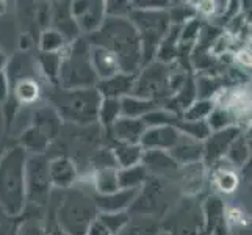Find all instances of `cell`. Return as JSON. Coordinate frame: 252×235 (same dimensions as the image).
<instances>
[{"mask_svg": "<svg viewBox=\"0 0 252 235\" xmlns=\"http://www.w3.org/2000/svg\"><path fill=\"white\" fill-rule=\"evenodd\" d=\"M93 185L95 195H110L119 190L118 185V168L116 167H99L94 172Z\"/></svg>", "mask_w": 252, "mask_h": 235, "instance_id": "cell-27", "label": "cell"}, {"mask_svg": "<svg viewBox=\"0 0 252 235\" xmlns=\"http://www.w3.org/2000/svg\"><path fill=\"white\" fill-rule=\"evenodd\" d=\"M213 184L218 188L222 195H232L235 193L238 185H240V177L237 171L232 168H220L213 172Z\"/></svg>", "mask_w": 252, "mask_h": 235, "instance_id": "cell-31", "label": "cell"}, {"mask_svg": "<svg viewBox=\"0 0 252 235\" xmlns=\"http://www.w3.org/2000/svg\"><path fill=\"white\" fill-rule=\"evenodd\" d=\"M235 62L243 67H251V50L240 49L235 54Z\"/></svg>", "mask_w": 252, "mask_h": 235, "instance_id": "cell-46", "label": "cell"}, {"mask_svg": "<svg viewBox=\"0 0 252 235\" xmlns=\"http://www.w3.org/2000/svg\"><path fill=\"white\" fill-rule=\"evenodd\" d=\"M205 123L208 129H210V132H216V130H222L232 126H238L237 118L233 116V113L220 105H215V108L212 110L210 116L207 118Z\"/></svg>", "mask_w": 252, "mask_h": 235, "instance_id": "cell-34", "label": "cell"}, {"mask_svg": "<svg viewBox=\"0 0 252 235\" xmlns=\"http://www.w3.org/2000/svg\"><path fill=\"white\" fill-rule=\"evenodd\" d=\"M249 157H251V147L248 144L246 136L241 134L237 140L230 144L229 151H227V154H225L224 159H227L232 167L241 168L249 162Z\"/></svg>", "mask_w": 252, "mask_h": 235, "instance_id": "cell-32", "label": "cell"}, {"mask_svg": "<svg viewBox=\"0 0 252 235\" xmlns=\"http://www.w3.org/2000/svg\"><path fill=\"white\" fill-rule=\"evenodd\" d=\"M91 44L86 38L79 36L62 52V65L58 74V88L62 90H86L95 88L97 77L90 60Z\"/></svg>", "mask_w": 252, "mask_h": 235, "instance_id": "cell-3", "label": "cell"}, {"mask_svg": "<svg viewBox=\"0 0 252 235\" xmlns=\"http://www.w3.org/2000/svg\"><path fill=\"white\" fill-rule=\"evenodd\" d=\"M30 126L39 130V132L44 136H47L50 141H54L58 136L60 130H62L63 119L58 115V111L49 103V105H41L34 110Z\"/></svg>", "mask_w": 252, "mask_h": 235, "instance_id": "cell-21", "label": "cell"}, {"mask_svg": "<svg viewBox=\"0 0 252 235\" xmlns=\"http://www.w3.org/2000/svg\"><path fill=\"white\" fill-rule=\"evenodd\" d=\"M16 235H52V234L39 221H36L34 218H27L17 228Z\"/></svg>", "mask_w": 252, "mask_h": 235, "instance_id": "cell-42", "label": "cell"}, {"mask_svg": "<svg viewBox=\"0 0 252 235\" xmlns=\"http://www.w3.org/2000/svg\"><path fill=\"white\" fill-rule=\"evenodd\" d=\"M6 13V2L0 0V16H3Z\"/></svg>", "mask_w": 252, "mask_h": 235, "instance_id": "cell-49", "label": "cell"}, {"mask_svg": "<svg viewBox=\"0 0 252 235\" xmlns=\"http://www.w3.org/2000/svg\"><path fill=\"white\" fill-rule=\"evenodd\" d=\"M147 177H149V172L141 163L130 168L118 169L119 190H141Z\"/></svg>", "mask_w": 252, "mask_h": 235, "instance_id": "cell-29", "label": "cell"}, {"mask_svg": "<svg viewBox=\"0 0 252 235\" xmlns=\"http://www.w3.org/2000/svg\"><path fill=\"white\" fill-rule=\"evenodd\" d=\"M179 132L185 136L193 138L197 141H204L205 138L210 135V129H208L205 121H179L177 126Z\"/></svg>", "mask_w": 252, "mask_h": 235, "instance_id": "cell-38", "label": "cell"}, {"mask_svg": "<svg viewBox=\"0 0 252 235\" xmlns=\"http://www.w3.org/2000/svg\"><path fill=\"white\" fill-rule=\"evenodd\" d=\"M49 94L50 105L58 111L62 119L80 126H90L97 121L102 96L95 88L62 90L55 86Z\"/></svg>", "mask_w": 252, "mask_h": 235, "instance_id": "cell-4", "label": "cell"}, {"mask_svg": "<svg viewBox=\"0 0 252 235\" xmlns=\"http://www.w3.org/2000/svg\"><path fill=\"white\" fill-rule=\"evenodd\" d=\"M169 155L179 167L202 162V155H204L202 141H197L189 136L182 135L180 141L169 151Z\"/></svg>", "mask_w": 252, "mask_h": 235, "instance_id": "cell-23", "label": "cell"}, {"mask_svg": "<svg viewBox=\"0 0 252 235\" xmlns=\"http://www.w3.org/2000/svg\"><path fill=\"white\" fill-rule=\"evenodd\" d=\"M128 19L132 21L138 32L141 42V67L152 63L155 54L163 38L166 36L171 29V19L168 10L158 11H143L133 10Z\"/></svg>", "mask_w": 252, "mask_h": 235, "instance_id": "cell-6", "label": "cell"}, {"mask_svg": "<svg viewBox=\"0 0 252 235\" xmlns=\"http://www.w3.org/2000/svg\"><path fill=\"white\" fill-rule=\"evenodd\" d=\"M166 179L149 176L141 187L138 198L132 207L128 208V213H136L140 216H161L169 208L171 204V193L168 190Z\"/></svg>", "mask_w": 252, "mask_h": 235, "instance_id": "cell-8", "label": "cell"}, {"mask_svg": "<svg viewBox=\"0 0 252 235\" xmlns=\"http://www.w3.org/2000/svg\"><path fill=\"white\" fill-rule=\"evenodd\" d=\"M241 127L240 126H232L222 130H216V132H210L205 140L202 141L204 147V155H202V163L205 165H216L221 162L225 154H227L230 144L237 140L241 135Z\"/></svg>", "mask_w": 252, "mask_h": 235, "instance_id": "cell-11", "label": "cell"}, {"mask_svg": "<svg viewBox=\"0 0 252 235\" xmlns=\"http://www.w3.org/2000/svg\"><path fill=\"white\" fill-rule=\"evenodd\" d=\"M97 218L103 223V226L113 234L119 235V232L123 231L130 221V213L123 212V213H99Z\"/></svg>", "mask_w": 252, "mask_h": 235, "instance_id": "cell-40", "label": "cell"}, {"mask_svg": "<svg viewBox=\"0 0 252 235\" xmlns=\"http://www.w3.org/2000/svg\"><path fill=\"white\" fill-rule=\"evenodd\" d=\"M52 182L49 176V159L46 155H29L25 163V195L27 202L46 205L49 202Z\"/></svg>", "mask_w": 252, "mask_h": 235, "instance_id": "cell-9", "label": "cell"}, {"mask_svg": "<svg viewBox=\"0 0 252 235\" xmlns=\"http://www.w3.org/2000/svg\"><path fill=\"white\" fill-rule=\"evenodd\" d=\"M119 102H121V116L133 118V119H141L147 113L161 108V103L157 101L136 98V96H132V94L126 96V98H123Z\"/></svg>", "mask_w": 252, "mask_h": 235, "instance_id": "cell-24", "label": "cell"}, {"mask_svg": "<svg viewBox=\"0 0 252 235\" xmlns=\"http://www.w3.org/2000/svg\"><path fill=\"white\" fill-rule=\"evenodd\" d=\"M132 3L133 10H143V11H158V10H168L171 2H163V0H135Z\"/></svg>", "mask_w": 252, "mask_h": 235, "instance_id": "cell-43", "label": "cell"}, {"mask_svg": "<svg viewBox=\"0 0 252 235\" xmlns=\"http://www.w3.org/2000/svg\"><path fill=\"white\" fill-rule=\"evenodd\" d=\"M111 155L116 163L118 169L130 168L140 165L143 159V147L140 144H127V143H115L111 146Z\"/></svg>", "mask_w": 252, "mask_h": 235, "instance_id": "cell-25", "label": "cell"}, {"mask_svg": "<svg viewBox=\"0 0 252 235\" xmlns=\"http://www.w3.org/2000/svg\"><path fill=\"white\" fill-rule=\"evenodd\" d=\"M11 96V80L6 71L0 72V103H5Z\"/></svg>", "mask_w": 252, "mask_h": 235, "instance_id": "cell-45", "label": "cell"}, {"mask_svg": "<svg viewBox=\"0 0 252 235\" xmlns=\"http://www.w3.org/2000/svg\"><path fill=\"white\" fill-rule=\"evenodd\" d=\"M141 165L147 169L149 176L168 179V177H176L179 165L172 160L169 152L164 151H144Z\"/></svg>", "mask_w": 252, "mask_h": 235, "instance_id": "cell-18", "label": "cell"}, {"mask_svg": "<svg viewBox=\"0 0 252 235\" xmlns=\"http://www.w3.org/2000/svg\"><path fill=\"white\" fill-rule=\"evenodd\" d=\"M205 174H207V167L202 162H197V163L179 167L176 177L180 185V190L187 196H196L199 195V191L202 190L205 184Z\"/></svg>", "mask_w": 252, "mask_h": 235, "instance_id": "cell-19", "label": "cell"}, {"mask_svg": "<svg viewBox=\"0 0 252 235\" xmlns=\"http://www.w3.org/2000/svg\"><path fill=\"white\" fill-rule=\"evenodd\" d=\"M32 44H33V39H32L30 34L29 33H22L21 38H19V49L25 52V50H29L32 47Z\"/></svg>", "mask_w": 252, "mask_h": 235, "instance_id": "cell-47", "label": "cell"}, {"mask_svg": "<svg viewBox=\"0 0 252 235\" xmlns=\"http://www.w3.org/2000/svg\"><path fill=\"white\" fill-rule=\"evenodd\" d=\"M50 29L62 34L67 44L80 36L82 33L71 14V2L50 3Z\"/></svg>", "mask_w": 252, "mask_h": 235, "instance_id": "cell-14", "label": "cell"}, {"mask_svg": "<svg viewBox=\"0 0 252 235\" xmlns=\"http://www.w3.org/2000/svg\"><path fill=\"white\" fill-rule=\"evenodd\" d=\"M132 11H133V8L130 2H123V0L105 2V16L107 17H128Z\"/></svg>", "mask_w": 252, "mask_h": 235, "instance_id": "cell-41", "label": "cell"}, {"mask_svg": "<svg viewBox=\"0 0 252 235\" xmlns=\"http://www.w3.org/2000/svg\"><path fill=\"white\" fill-rule=\"evenodd\" d=\"M50 143L52 141L47 136H44L39 130H36L32 126L29 129H25L19 138V146L25 152L32 155H44V152L49 149Z\"/></svg>", "mask_w": 252, "mask_h": 235, "instance_id": "cell-28", "label": "cell"}, {"mask_svg": "<svg viewBox=\"0 0 252 235\" xmlns=\"http://www.w3.org/2000/svg\"><path fill=\"white\" fill-rule=\"evenodd\" d=\"M99 215L93 196L69 188L57 210V228L64 235H86L90 224Z\"/></svg>", "mask_w": 252, "mask_h": 235, "instance_id": "cell-5", "label": "cell"}, {"mask_svg": "<svg viewBox=\"0 0 252 235\" xmlns=\"http://www.w3.org/2000/svg\"><path fill=\"white\" fill-rule=\"evenodd\" d=\"M171 65H163L158 62H152L141 67V72L136 74V80L133 86L132 96L143 99H152L161 103V101H168L171 93Z\"/></svg>", "mask_w": 252, "mask_h": 235, "instance_id": "cell-7", "label": "cell"}, {"mask_svg": "<svg viewBox=\"0 0 252 235\" xmlns=\"http://www.w3.org/2000/svg\"><path fill=\"white\" fill-rule=\"evenodd\" d=\"M201 235H202V234H201Z\"/></svg>", "mask_w": 252, "mask_h": 235, "instance_id": "cell-52", "label": "cell"}, {"mask_svg": "<svg viewBox=\"0 0 252 235\" xmlns=\"http://www.w3.org/2000/svg\"><path fill=\"white\" fill-rule=\"evenodd\" d=\"M119 118H121V102L118 99L102 98L100 105H99V115H97L99 123L107 130H110V127L115 124Z\"/></svg>", "mask_w": 252, "mask_h": 235, "instance_id": "cell-36", "label": "cell"}, {"mask_svg": "<svg viewBox=\"0 0 252 235\" xmlns=\"http://www.w3.org/2000/svg\"><path fill=\"white\" fill-rule=\"evenodd\" d=\"M227 205L220 196H208L202 204V235H229Z\"/></svg>", "mask_w": 252, "mask_h": 235, "instance_id": "cell-12", "label": "cell"}, {"mask_svg": "<svg viewBox=\"0 0 252 235\" xmlns=\"http://www.w3.org/2000/svg\"><path fill=\"white\" fill-rule=\"evenodd\" d=\"M157 235H172L168 229H160L158 232H157Z\"/></svg>", "mask_w": 252, "mask_h": 235, "instance_id": "cell-50", "label": "cell"}, {"mask_svg": "<svg viewBox=\"0 0 252 235\" xmlns=\"http://www.w3.org/2000/svg\"><path fill=\"white\" fill-rule=\"evenodd\" d=\"M215 108L213 99H196L180 115L182 121H207L212 110Z\"/></svg>", "mask_w": 252, "mask_h": 235, "instance_id": "cell-35", "label": "cell"}, {"mask_svg": "<svg viewBox=\"0 0 252 235\" xmlns=\"http://www.w3.org/2000/svg\"><path fill=\"white\" fill-rule=\"evenodd\" d=\"M182 138V134L174 126H160V127H147L143 134L140 146L143 151H164L169 152Z\"/></svg>", "mask_w": 252, "mask_h": 235, "instance_id": "cell-13", "label": "cell"}, {"mask_svg": "<svg viewBox=\"0 0 252 235\" xmlns=\"http://www.w3.org/2000/svg\"><path fill=\"white\" fill-rule=\"evenodd\" d=\"M225 215H227V223L230 224H248L245 212L238 207H230L225 208Z\"/></svg>", "mask_w": 252, "mask_h": 235, "instance_id": "cell-44", "label": "cell"}, {"mask_svg": "<svg viewBox=\"0 0 252 235\" xmlns=\"http://www.w3.org/2000/svg\"><path fill=\"white\" fill-rule=\"evenodd\" d=\"M67 46L66 39L54 29H46L41 32L39 36V52L44 54H60Z\"/></svg>", "mask_w": 252, "mask_h": 235, "instance_id": "cell-33", "label": "cell"}, {"mask_svg": "<svg viewBox=\"0 0 252 235\" xmlns=\"http://www.w3.org/2000/svg\"><path fill=\"white\" fill-rule=\"evenodd\" d=\"M29 154L19 144L6 149L0 155V208L17 218L27 207L25 195V163Z\"/></svg>", "mask_w": 252, "mask_h": 235, "instance_id": "cell-2", "label": "cell"}, {"mask_svg": "<svg viewBox=\"0 0 252 235\" xmlns=\"http://www.w3.org/2000/svg\"><path fill=\"white\" fill-rule=\"evenodd\" d=\"M91 46H100L118 58L121 72L136 74L141 67V42L128 17H107L102 27L86 36Z\"/></svg>", "mask_w": 252, "mask_h": 235, "instance_id": "cell-1", "label": "cell"}, {"mask_svg": "<svg viewBox=\"0 0 252 235\" xmlns=\"http://www.w3.org/2000/svg\"><path fill=\"white\" fill-rule=\"evenodd\" d=\"M11 96L16 99L17 103H24V105H30L34 103L41 96V88L38 82L32 77H24L16 80L11 85Z\"/></svg>", "mask_w": 252, "mask_h": 235, "instance_id": "cell-26", "label": "cell"}, {"mask_svg": "<svg viewBox=\"0 0 252 235\" xmlns=\"http://www.w3.org/2000/svg\"><path fill=\"white\" fill-rule=\"evenodd\" d=\"M160 229L157 228V224L154 223V218L149 216H143V220L133 223L130 218L128 224L119 232V235H157Z\"/></svg>", "mask_w": 252, "mask_h": 235, "instance_id": "cell-39", "label": "cell"}, {"mask_svg": "<svg viewBox=\"0 0 252 235\" xmlns=\"http://www.w3.org/2000/svg\"><path fill=\"white\" fill-rule=\"evenodd\" d=\"M140 190H118L110 195H93V201L99 213H123L128 212Z\"/></svg>", "mask_w": 252, "mask_h": 235, "instance_id": "cell-15", "label": "cell"}, {"mask_svg": "<svg viewBox=\"0 0 252 235\" xmlns=\"http://www.w3.org/2000/svg\"><path fill=\"white\" fill-rule=\"evenodd\" d=\"M71 14L77 22L80 33L86 36L95 33L105 22V2L102 0H74L71 2Z\"/></svg>", "mask_w": 252, "mask_h": 235, "instance_id": "cell-10", "label": "cell"}, {"mask_svg": "<svg viewBox=\"0 0 252 235\" xmlns=\"http://www.w3.org/2000/svg\"><path fill=\"white\" fill-rule=\"evenodd\" d=\"M141 119L146 124V127H160V126H174L176 127L177 123L180 121V116L161 107V108H157L151 113H147V115Z\"/></svg>", "mask_w": 252, "mask_h": 235, "instance_id": "cell-37", "label": "cell"}, {"mask_svg": "<svg viewBox=\"0 0 252 235\" xmlns=\"http://www.w3.org/2000/svg\"><path fill=\"white\" fill-rule=\"evenodd\" d=\"M90 60L97 80H105V78H110L121 72V66L115 54H111L110 50L100 46H91Z\"/></svg>", "mask_w": 252, "mask_h": 235, "instance_id": "cell-22", "label": "cell"}, {"mask_svg": "<svg viewBox=\"0 0 252 235\" xmlns=\"http://www.w3.org/2000/svg\"><path fill=\"white\" fill-rule=\"evenodd\" d=\"M36 62H38L41 72L44 74V77L52 85L57 86L60 65H62V52H60V54H44V52H38Z\"/></svg>", "mask_w": 252, "mask_h": 235, "instance_id": "cell-30", "label": "cell"}, {"mask_svg": "<svg viewBox=\"0 0 252 235\" xmlns=\"http://www.w3.org/2000/svg\"><path fill=\"white\" fill-rule=\"evenodd\" d=\"M50 234H52V235H64V234H63L62 231H60V229L57 228V226H55V228H54V231H52Z\"/></svg>", "mask_w": 252, "mask_h": 235, "instance_id": "cell-51", "label": "cell"}, {"mask_svg": "<svg viewBox=\"0 0 252 235\" xmlns=\"http://www.w3.org/2000/svg\"><path fill=\"white\" fill-rule=\"evenodd\" d=\"M8 62H10V60H8L6 54H5L2 49H0V72H5L6 71Z\"/></svg>", "mask_w": 252, "mask_h": 235, "instance_id": "cell-48", "label": "cell"}, {"mask_svg": "<svg viewBox=\"0 0 252 235\" xmlns=\"http://www.w3.org/2000/svg\"><path fill=\"white\" fill-rule=\"evenodd\" d=\"M146 124L143 119L124 118L121 116L115 124L110 127L111 140L115 143H127V144H140L143 134L146 132Z\"/></svg>", "mask_w": 252, "mask_h": 235, "instance_id": "cell-20", "label": "cell"}, {"mask_svg": "<svg viewBox=\"0 0 252 235\" xmlns=\"http://www.w3.org/2000/svg\"><path fill=\"white\" fill-rule=\"evenodd\" d=\"M136 80V74L118 72L105 80H99L95 85V90L103 99H118L121 101L126 96L133 93V86Z\"/></svg>", "mask_w": 252, "mask_h": 235, "instance_id": "cell-16", "label": "cell"}, {"mask_svg": "<svg viewBox=\"0 0 252 235\" xmlns=\"http://www.w3.org/2000/svg\"><path fill=\"white\" fill-rule=\"evenodd\" d=\"M49 176L52 187L69 190L77 180V167L72 159L66 155H57L49 160Z\"/></svg>", "mask_w": 252, "mask_h": 235, "instance_id": "cell-17", "label": "cell"}]
</instances>
